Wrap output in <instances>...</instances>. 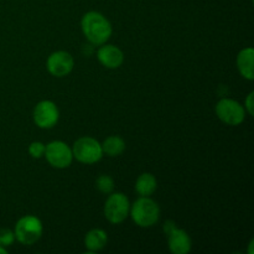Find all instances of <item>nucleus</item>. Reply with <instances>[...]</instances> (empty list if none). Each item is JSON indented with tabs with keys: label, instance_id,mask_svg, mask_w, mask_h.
<instances>
[{
	"label": "nucleus",
	"instance_id": "obj_1",
	"mask_svg": "<svg viewBox=\"0 0 254 254\" xmlns=\"http://www.w3.org/2000/svg\"><path fill=\"white\" fill-rule=\"evenodd\" d=\"M81 29L84 37L96 46L107 44L113 32L109 20L98 11L86 12L81 20Z\"/></svg>",
	"mask_w": 254,
	"mask_h": 254
},
{
	"label": "nucleus",
	"instance_id": "obj_2",
	"mask_svg": "<svg viewBox=\"0 0 254 254\" xmlns=\"http://www.w3.org/2000/svg\"><path fill=\"white\" fill-rule=\"evenodd\" d=\"M129 216L139 227H153L160 218V207L153 198H150V196H140L133 205H130Z\"/></svg>",
	"mask_w": 254,
	"mask_h": 254
},
{
	"label": "nucleus",
	"instance_id": "obj_3",
	"mask_svg": "<svg viewBox=\"0 0 254 254\" xmlns=\"http://www.w3.org/2000/svg\"><path fill=\"white\" fill-rule=\"evenodd\" d=\"M44 226L36 216L27 215L20 218L14 228L15 240L24 246H32L41 238Z\"/></svg>",
	"mask_w": 254,
	"mask_h": 254
},
{
	"label": "nucleus",
	"instance_id": "obj_4",
	"mask_svg": "<svg viewBox=\"0 0 254 254\" xmlns=\"http://www.w3.org/2000/svg\"><path fill=\"white\" fill-rule=\"evenodd\" d=\"M71 149L73 159L86 165L98 163L103 156L101 143L92 136H82L77 139Z\"/></svg>",
	"mask_w": 254,
	"mask_h": 254
},
{
	"label": "nucleus",
	"instance_id": "obj_5",
	"mask_svg": "<svg viewBox=\"0 0 254 254\" xmlns=\"http://www.w3.org/2000/svg\"><path fill=\"white\" fill-rule=\"evenodd\" d=\"M130 211L129 198L122 192L109 193L104 203V217L113 225H119L128 218Z\"/></svg>",
	"mask_w": 254,
	"mask_h": 254
},
{
	"label": "nucleus",
	"instance_id": "obj_6",
	"mask_svg": "<svg viewBox=\"0 0 254 254\" xmlns=\"http://www.w3.org/2000/svg\"><path fill=\"white\" fill-rule=\"evenodd\" d=\"M216 116L222 123L227 126H240L246 119L245 107L237 101L231 98H222L217 102L215 107Z\"/></svg>",
	"mask_w": 254,
	"mask_h": 254
},
{
	"label": "nucleus",
	"instance_id": "obj_7",
	"mask_svg": "<svg viewBox=\"0 0 254 254\" xmlns=\"http://www.w3.org/2000/svg\"><path fill=\"white\" fill-rule=\"evenodd\" d=\"M44 156L55 169H66L73 161L72 149L62 140H54L47 144Z\"/></svg>",
	"mask_w": 254,
	"mask_h": 254
},
{
	"label": "nucleus",
	"instance_id": "obj_8",
	"mask_svg": "<svg viewBox=\"0 0 254 254\" xmlns=\"http://www.w3.org/2000/svg\"><path fill=\"white\" fill-rule=\"evenodd\" d=\"M164 231L168 237L169 251L173 254H188L190 253L192 242H191L190 236L188 235L185 230L176 227V225L171 221L164 225Z\"/></svg>",
	"mask_w": 254,
	"mask_h": 254
},
{
	"label": "nucleus",
	"instance_id": "obj_9",
	"mask_svg": "<svg viewBox=\"0 0 254 254\" xmlns=\"http://www.w3.org/2000/svg\"><path fill=\"white\" fill-rule=\"evenodd\" d=\"M34 123L41 129L54 128L60 119V111L56 103L52 101H41L35 106L32 112Z\"/></svg>",
	"mask_w": 254,
	"mask_h": 254
},
{
	"label": "nucleus",
	"instance_id": "obj_10",
	"mask_svg": "<svg viewBox=\"0 0 254 254\" xmlns=\"http://www.w3.org/2000/svg\"><path fill=\"white\" fill-rule=\"evenodd\" d=\"M74 60L66 51L52 52L46 61V68L54 77H66L73 71Z\"/></svg>",
	"mask_w": 254,
	"mask_h": 254
},
{
	"label": "nucleus",
	"instance_id": "obj_11",
	"mask_svg": "<svg viewBox=\"0 0 254 254\" xmlns=\"http://www.w3.org/2000/svg\"><path fill=\"white\" fill-rule=\"evenodd\" d=\"M97 59H98L99 64L106 68L116 69L123 64L124 54L118 46L103 44L101 45L98 52H97Z\"/></svg>",
	"mask_w": 254,
	"mask_h": 254
},
{
	"label": "nucleus",
	"instance_id": "obj_12",
	"mask_svg": "<svg viewBox=\"0 0 254 254\" xmlns=\"http://www.w3.org/2000/svg\"><path fill=\"white\" fill-rule=\"evenodd\" d=\"M254 50L252 47L241 50L237 55V68L240 71L241 76L248 81L254 79Z\"/></svg>",
	"mask_w": 254,
	"mask_h": 254
},
{
	"label": "nucleus",
	"instance_id": "obj_13",
	"mask_svg": "<svg viewBox=\"0 0 254 254\" xmlns=\"http://www.w3.org/2000/svg\"><path fill=\"white\" fill-rule=\"evenodd\" d=\"M108 243V236L106 231L101 228H93L84 237V246L89 252H99Z\"/></svg>",
	"mask_w": 254,
	"mask_h": 254
},
{
	"label": "nucleus",
	"instance_id": "obj_14",
	"mask_svg": "<svg viewBox=\"0 0 254 254\" xmlns=\"http://www.w3.org/2000/svg\"><path fill=\"white\" fill-rule=\"evenodd\" d=\"M158 189V181L155 176L150 173H143L138 176L135 181V191L139 196H149L153 195Z\"/></svg>",
	"mask_w": 254,
	"mask_h": 254
},
{
	"label": "nucleus",
	"instance_id": "obj_15",
	"mask_svg": "<svg viewBox=\"0 0 254 254\" xmlns=\"http://www.w3.org/2000/svg\"><path fill=\"white\" fill-rule=\"evenodd\" d=\"M101 145L103 154L111 156V158L119 156L126 150V141L118 135H109L108 138L104 139L103 144H101Z\"/></svg>",
	"mask_w": 254,
	"mask_h": 254
},
{
	"label": "nucleus",
	"instance_id": "obj_16",
	"mask_svg": "<svg viewBox=\"0 0 254 254\" xmlns=\"http://www.w3.org/2000/svg\"><path fill=\"white\" fill-rule=\"evenodd\" d=\"M96 188L102 193L109 195L114 191V180L109 175H99L96 180Z\"/></svg>",
	"mask_w": 254,
	"mask_h": 254
},
{
	"label": "nucleus",
	"instance_id": "obj_17",
	"mask_svg": "<svg viewBox=\"0 0 254 254\" xmlns=\"http://www.w3.org/2000/svg\"><path fill=\"white\" fill-rule=\"evenodd\" d=\"M15 242V235L14 231L9 230V228H1L0 230V246L2 247H10L12 243Z\"/></svg>",
	"mask_w": 254,
	"mask_h": 254
},
{
	"label": "nucleus",
	"instance_id": "obj_18",
	"mask_svg": "<svg viewBox=\"0 0 254 254\" xmlns=\"http://www.w3.org/2000/svg\"><path fill=\"white\" fill-rule=\"evenodd\" d=\"M45 148H46V145L41 141H32L29 146V154L34 159H40L44 156Z\"/></svg>",
	"mask_w": 254,
	"mask_h": 254
},
{
	"label": "nucleus",
	"instance_id": "obj_19",
	"mask_svg": "<svg viewBox=\"0 0 254 254\" xmlns=\"http://www.w3.org/2000/svg\"><path fill=\"white\" fill-rule=\"evenodd\" d=\"M253 97H254V92H251L250 94L247 96L245 101V109L246 113H248L250 116H253L254 113V102H253Z\"/></svg>",
	"mask_w": 254,
	"mask_h": 254
},
{
	"label": "nucleus",
	"instance_id": "obj_20",
	"mask_svg": "<svg viewBox=\"0 0 254 254\" xmlns=\"http://www.w3.org/2000/svg\"><path fill=\"white\" fill-rule=\"evenodd\" d=\"M0 254H7V250L2 246H0Z\"/></svg>",
	"mask_w": 254,
	"mask_h": 254
},
{
	"label": "nucleus",
	"instance_id": "obj_21",
	"mask_svg": "<svg viewBox=\"0 0 254 254\" xmlns=\"http://www.w3.org/2000/svg\"><path fill=\"white\" fill-rule=\"evenodd\" d=\"M253 243H254V241L252 240L250 243V252H248L250 254H253Z\"/></svg>",
	"mask_w": 254,
	"mask_h": 254
}]
</instances>
